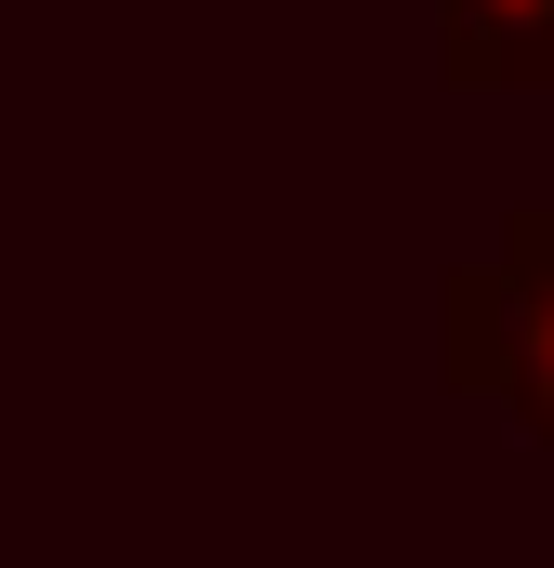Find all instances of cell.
Here are the masks:
<instances>
[{"label": "cell", "instance_id": "6da1fadb", "mask_svg": "<svg viewBox=\"0 0 554 568\" xmlns=\"http://www.w3.org/2000/svg\"><path fill=\"white\" fill-rule=\"evenodd\" d=\"M435 371L449 397H489L529 449H554V199H515L502 239L435 278Z\"/></svg>", "mask_w": 554, "mask_h": 568}, {"label": "cell", "instance_id": "7a4b0ae2", "mask_svg": "<svg viewBox=\"0 0 554 568\" xmlns=\"http://www.w3.org/2000/svg\"><path fill=\"white\" fill-rule=\"evenodd\" d=\"M449 93H554V0H435Z\"/></svg>", "mask_w": 554, "mask_h": 568}, {"label": "cell", "instance_id": "3957f363", "mask_svg": "<svg viewBox=\"0 0 554 568\" xmlns=\"http://www.w3.org/2000/svg\"><path fill=\"white\" fill-rule=\"evenodd\" d=\"M542 568H554V556H542Z\"/></svg>", "mask_w": 554, "mask_h": 568}]
</instances>
